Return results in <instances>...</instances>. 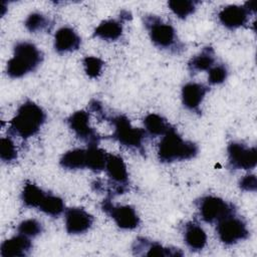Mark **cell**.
I'll list each match as a JSON object with an SVG mask.
<instances>
[{
  "label": "cell",
  "mask_w": 257,
  "mask_h": 257,
  "mask_svg": "<svg viewBox=\"0 0 257 257\" xmlns=\"http://www.w3.org/2000/svg\"><path fill=\"white\" fill-rule=\"evenodd\" d=\"M90 106L93 111L102 114L105 119L112 123L114 128L111 135V139L117 141L121 146L130 150L138 151L143 156L146 155L144 141L147 137V132L145 130L140 127H134L130 119L123 114H118L110 117L105 116L102 112V106L97 100H92L90 102Z\"/></svg>",
  "instance_id": "6da1fadb"
},
{
  "label": "cell",
  "mask_w": 257,
  "mask_h": 257,
  "mask_svg": "<svg viewBox=\"0 0 257 257\" xmlns=\"http://www.w3.org/2000/svg\"><path fill=\"white\" fill-rule=\"evenodd\" d=\"M46 121V113L41 106L26 100L17 109L10 121L9 131L13 135L27 140L35 136Z\"/></svg>",
  "instance_id": "7a4b0ae2"
},
{
  "label": "cell",
  "mask_w": 257,
  "mask_h": 257,
  "mask_svg": "<svg viewBox=\"0 0 257 257\" xmlns=\"http://www.w3.org/2000/svg\"><path fill=\"white\" fill-rule=\"evenodd\" d=\"M198 152V146L191 141H185L174 126L163 136L158 146V158L161 163L166 164L191 160Z\"/></svg>",
  "instance_id": "3957f363"
},
{
  "label": "cell",
  "mask_w": 257,
  "mask_h": 257,
  "mask_svg": "<svg viewBox=\"0 0 257 257\" xmlns=\"http://www.w3.org/2000/svg\"><path fill=\"white\" fill-rule=\"evenodd\" d=\"M43 54L35 44L20 41L13 48V56L8 60L6 73L11 78H20L34 71L42 62Z\"/></svg>",
  "instance_id": "277c9868"
},
{
  "label": "cell",
  "mask_w": 257,
  "mask_h": 257,
  "mask_svg": "<svg viewBox=\"0 0 257 257\" xmlns=\"http://www.w3.org/2000/svg\"><path fill=\"white\" fill-rule=\"evenodd\" d=\"M143 21L155 46L177 54L185 49V44L179 39L175 28L170 23L152 14L145 15Z\"/></svg>",
  "instance_id": "5b68a950"
},
{
  "label": "cell",
  "mask_w": 257,
  "mask_h": 257,
  "mask_svg": "<svg viewBox=\"0 0 257 257\" xmlns=\"http://www.w3.org/2000/svg\"><path fill=\"white\" fill-rule=\"evenodd\" d=\"M216 233L219 240L225 245H234L249 237V230L246 222L236 216V213L230 214L217 222Z\"/></svg>",
  "instance_id": "8992f818"
},
{
  "label": "cell",
  "mask_w": 257,
  "mask_h": 257,
  "mask_svg": "<svg viewBox=\"0 0 257 257\" xmlns=\"http://www.w3.org/2000/svg\"><path fill=\"white\" fill-rule=\"evenodd\" d=\"M197 208L201 218L207 223H217L224 217L236 213L233 204L215 196H205L197 200Z\"/></svg>",
  "instance_id": "52a82bcc"
},
{
  "label": "cell",
  "mask_w": 257,
  "mask_h": 257,
  "mask_svg": "<svg viewBox=\"0 0 257 257\" xmlns=\"http://www.w3.org/2000/svg\"><path fill=\"white\" fill-rule=\"evenodd\" d=\"M100 207L120 229L133 230L140 225V217L133 206L114 205L111 203V198L107 197L103 199Z\"/></svg>",
  "instance_id": "ba28073f"
},
{
  "label": "cell",
  "mask_w": 257,
  "mask_h": 257,
  "mask_svg": "<svg viewBox=\"0 0 257 257\" xmlns=\"http://www.w3.org/2000/svg\"><path fill=\"white\" fill-rule=\"evenodd\" d=\"M67 123L69 128L75 134L76 138L85 143L87 147L99 145L101 138L96 131L90 126L89 113L86 110H77L73 112L67 118Z\"/></svg>",
  "instance_id": "9c48e42d"
},
{
  "label": "cell",
  "mask_w": 257,
  "mask_h": 257,
  "mask_svg": "<svg viewBox=\"0 0 257 257\" xmlns=\"http://www.w3.org/2000/svg\"><path fill=\"white\" fill-rule=\"evenodd\" d=\"M254 4V1H249L243 6L228 5L218 13V19L226 28L231 30L237 29L248 22L251 14H255L256 8Z\"/></svg>",
  "instance_id": "30bf717a"
},
{
  "label": "cell",
  "mask_w": 257,
  "mask_h": 257,
  "mask_svg": "<svg viewBox=\"0 0 257 257\" xmlns=\"http://www.w3.org/2000/svg\"><path fill=\"white\" fill-rule=\"evenodd\" d=\"M228 164L233 170H252L257 165L256 147H247L244 144L233 142L227 148Z\"/></svg>",
  "instance_id": "8fae6325"
},
{
  "label": "cell",
  "mask_w": 257,
  "mask_h": 257,
  "mask_svg": "<svg viewBox=\"0 0 257 257\" xmlns=\"http://www.w3.org/2000/svg\"><path fill=\"white\" fill-rule=\"evenodd\" d=\"M104 170L110 180V183H113L114 194H123L127 191L128 173L126 166L120 157L107 154Z\"/></svg>",
  "instance_id": "7c38bea8"
},
{
  "label": "cell",
  "mask_w": 257,
  "mask_h": 257,
  "mask_svg": "<svg viewBox=\"0 0 257 257\" xmlns=\"http://www.w3.org/2000/svg\"><path fill=\"white\" fill-rule=\"evenodd\" d=\"M65 230L70 235H79L88 231L93 224V216L82 208H68L65 211Z\"/></svg>",
  "instance_id": "4fadbf2b"
},
{
  "label": "cell",
  "mask_w": 257,
  "mask_h": 257,
  "mask_svg": "<svg viewBox=\"0 0 257 257\" xmlns=\"http://www.w3.org/2000/svg\"><path fill=\"white\" fill-rule=\"evenodd\" d=\"M133 253L138 256H160V257H179L183 252L178 248L164 247L162 244L139 237L133 244Z\"/></svg>",
  "instance_id": "5bb4252c"
},
{
  "label": "cell",
  "mask_w": 257,
  "mask_h": 257,
  "mask_svg": "<svg viewBox=\"0 0 257 257\" xmlns=\"http://www.w3.org/2000/svg\"><path fill=\"white\" fill-rule=\"evenodd\" d=\"M209 91V87L203 83L188 82L182 87V102L186 108L200 112V105Z\"/></svg>",
  "instance_id": "9a60e30c"
},
{
  "label": "cell",
  "mask_w": 257,
  "mask_h": 257,
  "mask_svg": "<svg viewBox=\"0 0 257 257\" xmlns=\"http://www.w3.org/2000/svg\"><path fill=\"white\" fill-rule=\"evenodd\" d=\"M32 249V242L29 237L18 234L10 239L5 240L0 247L2 257H24Z\"/></svg>",
  "instance_id": "2e32d148"
},
{
  "label": "cell",
  "mask_w": 257,
  "mask_h": 257,
  "mask_svg": "<svg viewBox=\"0 0 257 257\" xmlns=\"http://www.w3.org/2000/svg\"><path fill=\"white\" fill-rule=\"evenodd\" d=\"M80 44V37L71 27L63 26L54 35V49L58 53L75 51L79 48Z\"/></svg>",
  "instance_id": "e0dca14e"
},
{
  "label": "cell",
  "mask_w": 257,
  "mask_h": 257,
  "mask_svg": "<svg viewBox=\"0 0 257 257\" xmlns=\"http://www.w3.org/2000/svg\"><path fill=\"white\" fill-rule=\"evenodd\" d=\"M184 241L194 251L202 250L207 244V235L203 228L196 223L189 222L185 225Z\"/></svg>",
  "instance_id": "ac0fdd59"
},
{
  "label": "cell",
  "mask_w": 257,
  "mask_h": 257,
  "mask_svg": "<svg viewBox=\"0 0 257 257\" xmlns=\"http://www.w3.org/2000/svg\"><path fill=\"white\" fill-rule=\"evenodd\" d=\"M215 51L212 47H204L203 50L192 57L188 63V68L192 74L209 70L215 65Z\"/></svg>",
  "instance_id": "d6986e66"
},
{
  "label": "cell",
  "mask_w": 257,
  "mask_h": 257,
  "mask_svg": "<svg viewBox=\"0 0 257 257\" xmlns=\"http://www.w3.org/2000/svg\"><path fill=\"white\" fill-rule=\"evenodd\" d=\"M122 35V22L116 19H107L94 29L93 36L106 41H115Z\"/></svg>",
  "instance_id": "ffe728a7"
},
{
  "label": "cell",
  "mask_w": 257,
  "mask_h": 257,
  "mask_svg": "<svg viewBox=\"0 0 257 257\" xmlns=\"http://www.w3.org/2000/svg\"><path fill=\"white\" fill-rule=\"evenodd\" d=\"M59 164L66 170H80L86 168V150L74 149L64 153Z\"/></svg>",
  "instance_id": "44dd1931"
},
{
  "label": "cell",
  "mask_w": 257,
  "mask_h": 257,
  "mask_svg": "<svg viewBox=\"0 0 257 257\" xmlns=\"http://www.w3.org/2000/svg\"><path fill=\"white\" fill-rule=\"evenodd\" d=\"M145 131L152 137L164 136L172 127V125L160 114L150 113L144 118Z\"/></svg>",
  "instance_id": "7402d4cb"
},
{
  "label": "cell",
  "mask_w": 257,
  "mask_h": 257,
  "mask_svg": "<svg viewBox=\"0 0 257 257\" xmlns=\"http://www.w3.org/2000/svg\"><path fill=\"white\" fill-rule=\"evenodd\" d=\"M47 193L33 183H26L21 193V200L26 207L39 208Z\"/></svg>",
  "instance_id": "603a6c76"
},
{
  "label": "cell",
  "mask_w": 257,
  "mask_h": 257,
  "mask_svg": "<svg viewBox=\"0 0 257 257\" xmlns=\"http://www.w3.org/2000/svg\"><path fill=\"white\" fill-rule=\"evenodd\" d=\"M107 153L98 146L87 147L86 149V168L93 172H100L105 169Z\"/></svg>",
  "instance_id": "cb8c5ba5"
},
{
  "label": "cell",
  "mask_w": 257,
  "mask_h": 257,
  "mask_svg": "<svg viewBox=\"0 0 257 257\" xmlns=\"http://www.w3.org/2000/svg\"><path fill=\"white\" fill-rule=\"evenodd\" d=\"M64 202L60 197L47 193L46 197L44 198L38 209L46 215H49L51 217H57L64 212Z\"/></svg>",
  "instance_id": "d4e9b609"
},
{
  "label": "cell",
  "mask_w": 257,
  "mask_h": 257,
  "mask_svg": "<svg viewBox=\"0 0 257 257\" xmlns=\"http://www.w3.org/2000/svg\"><path fill=\"white\" fill-rule=\"evenodd\" d=\"M197 1L192 0H170L168 6L171 11L179 18L185 19L196 11Z\"/></svg>",
  "instance_id": "484cf974"
},
{
  "label": "cell",
  "mask_w": 257,
  "mask_h": 257,
  "mask_svg": "<svg viewBox=\"0 0 257 257\" xmlns=\"http://www.w3.org/2000/svg\"><path fill=\"white\" fill-rule=\"evenodd\" d=\"M24 25L29 32L36 33L48 29L49 26L52 24H50V20L42 13L33 12L27 16Z\"/></svg>",
  "instance_id": "4316f807"
},
{
  "label": "cell",
  "mask_w": 257,
  "mask_h": 257,
  "mask_svg": "<svg viewBox=\"0 0 257 257\" xmlns=\"http://www.w3.org/2000/svg\"><path fill=\"white\" fill-rule=\"evenodd\" d=\"M42 231H43L42 224L35 219L24 220L17 227L18 234H22L29 238H31V237L33 238V237L40 235L42 233Z\"/></svg>",
  "instance_id": "83f0119b"
},
{
  "label": "cell",
  "mask_w": 257,
  "mask_h": 257,
  "mask_svg": "<svg viewBox=\"0 0 257 257\" xmlns=\"http://www.w3.org/2000/svg\"><path fill=\"white\" fill-rule=\"evenodd\" d=\"M0 158L4 163H11L17 159V150L9 137L0 140Z\"/></svg>",
  "instance_id": "f1b7e54d"
},
{
  "label": "cell",
  "mask_w": 257,
  "mask_h": 257,
  "mask_svg": "<svg viewBox=\"0 0 257 257\" xmlns=\"http://www.w3.org/2000/svg\"><path fill=\"white\" fill-rule=\"evenodd\" d=\"M83 67L86 75L90 78H97L101 74L103 61L95 56H85L83 58Z\"/></svg>",
  "instance_id": "f546056e"
},
{
  "label": "cell",
  "mask_w": 257,
  "mask_h": 257,
  "mask_svg": "<svg viewBox=\"0 0 257 257\" xmlns=\"http://www.w3.org/2000/svg\"><path fill=\"white\" fill-rule=\"evenodd\" d=\"M227 76L228 69L222 63L215 64L208 70V81L211 84H221L227 79Z\"/></svg>",
  "instance_id": "4dcf8cb0"
},
{
  "label": "cell",
  "mask_w": 257,
  "mask_h": 257,
  "mask_svg": "<svg viewBox=\"0 0 257 257\" xmlns=\"http://www.w3.org/2000/svg\"><path fill=\"white\" fill-rule=\"evenodd\" d=\"M239 188L246 192H256L257 179L255 175H247L239 181Z\"/></svg>",
  "instance_id": "1f68e13d"
}]
</instances>
